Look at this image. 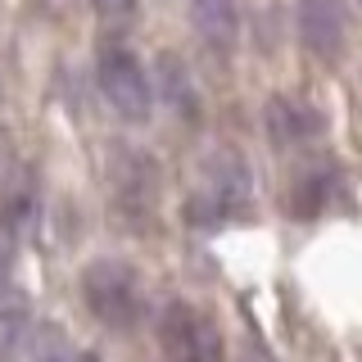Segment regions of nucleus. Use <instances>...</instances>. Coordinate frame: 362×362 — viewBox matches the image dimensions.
Masks as SVG:
<instances>
[{
	"label": "nucleus",
	"mask_w": 362,
	"mask_h": 362,
	"mask_svg": "<svg viewBox=\"0 0 362 362\" xmlns=\"http://www.w3.org/2000/svg\"><path fill=\"white\" fill-rule=\"evenodd\" d=\"M249 204H254V177H249V168L231 150H218V154L204 158L195 190L186 199V218L195 226H222V222L245 218Z\"/></svg>",
	"instance_id": "f257e3e1"
},
{
	"label": "nucleus",
	"mask_w": 362,
	"mask_h": 362,
	"mask_svg": "<svg viewBox=\"0 0 362 362\" xmlns=\"http://www.w3.org/2000/svg\"><path fill=\"white\" fill-rule=\"evenodd\" d=\"M105 177H109V204H113V213H118L132 231L154 226V218H158V190H163L154 158L145 154V150L118 145V150L109 154Z\"/></svg>",
	"instance_id": "f03ea898"
},
{
	"label": "nucleus",
	"mask_w": 362,
	"mask_h": 362,
	"mask_svg": "<svg viewBox=\"0 0 362 362\" xmlns=\"http://www.w3.org/2000/svg\"><path fill=\"white\" fill-rule=\"evenodd\" d=\"M82 299L90 317L109 331H132L141 322V281L122 258H90L82 267Z\"/></svg>",
	"instance_id": "7ed1b4c3"
},
{
	"label": "nucleus",
	"mask_w": 362,
	"mask_h": 362,
	"mask_svg": "<svg viewBox=\"0 0 362 362\" xmlns=\"http://www.w3.org/2000/svg\"><path fill=\"white\" fill-rule=\"evenodd\" d=\"M163 362H222V331L204 308H195L190 299H168L163 313L154 322Z\"/></svg>",
	"instance_id": "20e7f679"
},
{
	"label": "nucleus",
	"mask_w": 362,
	"mask_h": 362,
	"mask_svg": "<svg viewBox=\"0 0 362 362\" xmlns=\"http://www.w3.org/2000/svg\"><path fill=\"white\" fill-rule=\"evenodd\" d=\"M95 77H100V95L109 100V109L122 122H145L154 109V77L145 73V64L136 59L127 45H105L95 59Z\"/></svg>",
	"instance_id": "39448f33"
},
{
	"label": "nucleus",
	"mask_w": 362,
	"mask_h": 362,
	"mask_svg": "<svg viewBox=\"0 0 362 362\" xmlns=\"http://www.w3.org/2000/svg\"><path fill=\"white\" fill-rule=\"evenodd\" d=\"M294 32H299L303 50L322 64H335L349 41V14L344 0H299L294 5Z\"/></svg>",
	"instance_id": "423d86ee"
},
{
	"label": "nucleus",
	"mask_w": 362,
	"mask_h": 362,
	"mask_svg": "<svg viewBox=\"0 0 362 362\" xmlns=\"http://www.w3.org/2000/svg\"><path fill=\"white\" fill-rule=\"evenodd\" d=\"M263 127L272 136V145L290 150V145H308L326 132V113L299 95H272L263 109Z\"/></svg>",
	"instance_id": "0eeeda50"
},
{
	"label": "nucleus",
	"mask_w": 362,
	"mask_h": 362,
	"mask_svg": "<svg viewBox=\"0 0 362 362\" xmlns=\"http://www.w3.org/2000/svg\"><path fill=\"white\" fill-rule=\"evenodd\" d=\"M190 23L213 54H231L240 41V5L235 0H190Z\"/></svg>",
	"instance_id": "6e6552de"
},
{
	"label": "nucleus",
	"mask_w": 362,
	"mask_h": 362,
	"mask_svg": "<svg viewBox=\"0 0 362 362\" xmlns=\"http://www.w3.org/2000/svg\"><path fill=\"white\" fill-rule=\"evenodd\" d=\"M37 213H41L37 186H32V177L18 168V173L0 186V231L5 235H28L32 226H37Z\"/></svg>",
	"instance_id": "1a4fd4ad"
},
{
	"label": "nucleus",
	"mask_w": 362,
	"mask_h": 362,
	"mask_svg": "<svg viewBox=\"0 0 362 362\" xmlns=\"http://www.w3.org/2000/svg\"><path fill=\"white\" fill-rule=\"evenodd\" d=\"M154 86L163 90V100H168L173 113H181V118H195V113H199V95H195V82H190V68L181 64L177 54H158Z\"/></svg>",
	"instance_id": "9d476101"
},
{
	"label": "nucleus",
	"mask_w": 362,
	"mask_h": 362,
	"mask_svg": "<svg viewBox=\"0 0 362 362\" xmlns=\"http://www.w3.org/2000/svg\"><path fill=\"white\" fill-rule=\"evenodd\" d=\"M28 358H32V362H82V358H73V344H68V335H64L54 322H41L37 331H32Z\"/></svg>",
	"instance_id": "9b49d317"
},
{
	"label": "nucleus",
	"mask_w": 362,
	"mask_h": 362,
	"mask_svg": "<svg viewBox=\"0 0 362 362\" xmlns=\"http://www.w3.org/2000/svg\"><path fill=\"white\" fill-rule=\"evenodd\" d=\"M326 195H331V173H313L290 190V209L294 213H317L326 204Z\"/></svg>",
	"instance_id": "f8f14e48"
},
{
	"label": "nucleus",
	"mask_w": 362,
	"mask_h": 362,
	"mask_svg": "<svg viewBox=\"0 0 362 362\" xmlns=\"http://www.w3.org/2000/svg\"><path fill=\"white\" fill-rule=\"evenodd\" d=\"M235 362H276V354L267 349V339L258 331H249V335H240V354H235Z\"/></svg>",
	"instance_id": "ddd939ff"
},
{
	"label": "nucleus",
	"mask_w": 362,
	"mask_h": 362,
	"mask_svg": "<svg viewBox=\"0 0 362 362\" xmlns=\"http://www.w3.org/2000/svg\"><path fill=\"white\" fill-rule=\"evenodd\" d=\"M90 9L105 23H132L136 18V0H90Z\"/></svg>",
	"instance_id": "4468645a"
},
{
	"label": "nucleus",
	"mask_w": 362,
	"mask_h": 362,
	"mask_svg": "<svg viewBox=\"0 0 362 362\" xmlns=\"http://www.w3.org/2000/svg\"><path fill=\"white\" fill-rule=\"evenodd\" d=\"M14 267H9V249L0 245V303H9V308H14Z\"/></svg>",
	"instance_id": "2eb2a0df"
},
{
	"label": "nucleus",
	"mask_w": 362,
	"mask_h": 362,
	"mask_svg": "<svg viewBox=\"0 0 362 362\" xmlns=\"http://www.w3.org/2000/svg\"><path fill=\"white\" fill-rule=\"evenodd\" d=\"M82 362H100V358H95V354H82Z\"/></svg>",
	"instance_id": "dca6fc26"
}]
</instances>
